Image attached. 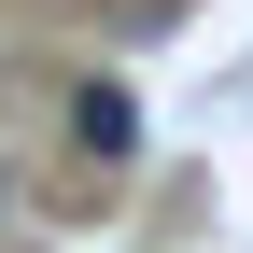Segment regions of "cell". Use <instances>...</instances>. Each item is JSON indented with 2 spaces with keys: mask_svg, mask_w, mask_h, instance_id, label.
<instances>
[{
  "mask_svg": "<svg viewBox=\"0 0 253 253\" xmlns=\"http://www.w3.org/2000/svg\"><path fill=\"white\" fill-rule=\"evenodd\" d=\"M71 155H99V169H126V155H141V113H126V84H71Z\"/></svg>",
  "mask_w": 253,
  "mask_h": 253,
  "instance_id": "obj_1",
  "label": "cell"
}]
</instances>
